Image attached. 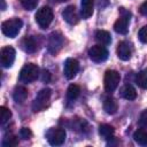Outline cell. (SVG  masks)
<instances>
[{"instance_id":"18","label":"cell","mask_w":147,"mask_h":147,"mask_svg":"<svg viewBox=\"0 0 147 147\" xmlns=\"http://www.w3.org/2000/svg\"><path fill=\"white\" fill-rule=\"evenodd\" d=\"M95 40L100 45H109L111 42V36L109 32H107L105 30H99L95 33Z\"/></svg>"},{"instance_id":"22","label":"cell","mask_w":147,"mask_h":147,"mask_svg":"<svg viewBox=\"0 0 147 147\" xmlns=\"http://www.w3.org/2000/svg\"><path fill=\"white\" fill-rule=\"evenodd\" d=\"M122 95H123L124 99H126L129 101H132V100H134L137 98V92H136V90H134L133 86L125 85L123 87V90H122Z\"/></svg>"},{"instance_id":"33","label":"cell","mask_w":147,"mask_h":147,"mask_svg":"<svg viewBox=\"0 0 147 147\" xmlns=\"http://www.w3.org/2000/svg\"><path fill=\"white\" fill-rule=\"evenodd\" d=\"M1 1V10H5L6 9V1L5 0H0Z\"/></svg>"},{"instance_id":"28","label":"cell","mask_w":147,"mask_h":147,"mask_svg":"<svg viewBox=\"0 0 147 147\" xmlns=\"http://www.w3.org/2000/svg\"><path fill=\"white\" fill-rule=\"evenodd\" d=\"M31 136H32V132H31L30 129H28V127H22V129L20 130V137H21L22 139H24V140L30 139Z\"/></svg>"},{"instance_id":"31","label":"cell","mask_w":147,"mask_h":147,"mask_svg":"<svg viewBox=\"0 0 147 147\" xmlns=\"http://www.w3.org/2000/svg\"><path fill=\"white\" fill-rule=\"evenodd\" d=\"M139 11H140L141 15L147 16V0L141 3V6H140V8H139Z\"/></svg>"},{"instance_id":"21","label":"cell","mask_w":147,"mask_h":147,"mask_svg":"<svg viewBox=\"0 0 147 147\" xmlns=\"http://www.w3.org/2000/svg\"><path fill=\"white\" fill-rule=\"evenodd\" d=\"M136 84L139 87H141L144 90H147V69H144V70H141L140 72L137 74Z\"/></svg>"},{"instance_id":"24","label":"cell","mask_w":147,"mask_h":147,"mask_svg":"<svg viewBox=\"0 0 147 147\" xmlns=\"http://www.w3.org/2000/svg\"><path fill=\"white\" fill-rule=\"evenodd\" d=\"M18 145V139L14 136V134H9L6 136L2 140V146L3 147H14Z\"/></svg>"},{"instance_id":"26","label":"cell","mask_w":147,"mask_h":147,"mask_svg":"<svg viewBox=\"0 0 147 147\" xmlns=\"http://www.w3.org/2000/svg\"><path fill=\"white\" fill-rule=\"evenodd\" d=\"M20 2H21V5L23 6L24 9H26V10H33L37 7L39 0H20Z\"/></svg>"},{"instance_id":"19","label":"cell","mask_w":147,"mask_h":147,"mask_svg":"<svg viewBox=\"0 0 147 147\" xmlns=\"http://www.w3.org/2000/svg\"><path fill=\"white\" fill-rule=\"evenodd\" d=\"M114 127L109 124H101L99 126V134L105 139H110L114 136Z\"/></svg>"},{"instance_id":"9","label":"cell","mask_w":147,"mask_h":147,"mask_svg":"<svg viewBox=\"0 0 147 147\" xmlns=\"http://www.w3.org/2000/svg\"><path fill=\"white\" fill-rule=\"evenodd\" d=\"M47 140L48 142L52 145V146H60L64 142L65 140V137H67V133L63 129H60V127H56V129H51L48 132H47Z\"/></svg>"},{"instance_id":"4","label":"cell","mask_w":147,"mask_h":147,"mask_svg":"<svg viewBox=\"0 0 147 147\" xmlns=\"http://www.w3.org/2000/svg\"><path fill=\"white\" fill-rule=\"evenodd\" d=\"M119 13H121V16L115 22L114 30L119 34H126L129 31V23H130L131 13L129 10H126L125 8H119Z\"/></svg>"},{"instance_id":"16","label":"cell","mask_w":147,"mask_h":147,"mask_svg":"<svg viewBox=\"0 0 147 147\" xmlns=\"http://www.w3.org/2000/svg\"><path fill=\"white\" fill-rule=\"evenodd\" d=\"M23 48L26 53H34L37 51L38 44L36 41V39L33 37H25L23 39Z\"/></svg>"},{"instance_id":"17","label":"cell","mask_w":147,"mask_h":147,"mask_svg":"<svg viewBox=\"0 0 147 147\" xmlns=\"http://www.w3.org/2000/svg\"><path fill=\"white\" fill-rule=\"evenodd\" d=\"M117 108H118V106H117V102H116L115 99H113V98L105 99V101H103V110L107 114H109V115L115 114L117 111Z\"/></svg>"},{"instance_id":"25","label":"cell","mask_w":147,"mask_h":147,"mask_svg":"<svg viewBox=\"0 0 147 147\" xmlns=\"http://www.w3.org/2000/svg\"><path fill=\"white\" fill-rule=\"evenodd\" d=\"M11 117V113L8 108L6 107H0V123L1 124H5L9 121V118Z\"/></svg>"},{"instance_id":"14","label":"cell","mask_w":147,"mask_h":147,"mask_svg":"<svg viewBox=\"0 0 147 147\" xmlns=\"http://www.w3.org/2000/svg\"><path fill=\"white\" fill-rule=\"evenodd\" d=\"M93 5L94 0H82L80 2V15L83 18H88L93 14Z\"/></svg>"},{"instance_id":"7","label":"cell","mask_w":147,"mask_h":147,"mask_svg":"<svg viewBox=\"0 0 147 147\" xmlns=\"http://www.w3.org/2000/svg\"><path fill=\"white\" fill-rule=\"evenodd\" d=\"M63 37L60 32H52L48 36V41H47V49L51 54H56L63 46Z\"/></svg>"},{"instance_id":"12","label":"cell","mask_w":147,"mask_h":147,"mask_svg":"<svg viewBox=\"0 0 147 147\" xmlns=\"http://www.w3.org/2000/svg\"><path fill=\"white\" fill-rule=\"evenodd\" d=\"M117 56L122 61H129L132 56V47L127 41H121L117 45Z\"/></svg>"},{"instance_id":"23","label":"cell","mask_w":147,"mask_h":147,"mask_svg":"<svg viewBox=\"0 0 147 147\" xmlns=\"http://www.w3.org/2000/svg\"><path fill=\"white\" fill-rule=\"evenodd\" d=\"M79 93H80L79 86L76 85V84H71V85L68 87V90H67V98H68L69 100H75V99L78 98Z\"/></svg>"},{"instance_id":"15","label":"cell","mask_w":147,"mask_h":147,"mask_svg":"<svg viewBox=\"0 0 147 147\" xmlns=\"http://www.w3.org/2000/svg\"><path fill=\"white\" fill-rule=\"evenodd\" d=\"M28 98V90L24 86H16L13 93V99L16 103H23Z\"/></svg>"},{"instance_id":"13","label":"cell","mask_w":147,"mask_h":147,"mask_svg":"<svg viewBox=\"0 0 147 147\" xmlns=\"http://www.w3.org/2000/svg\"><path fill=\"white\" fill-rule=\"evenodd\" d=\"M62 16H63L64 21L68 22L69 24H76L78 22V17H77V13H76L75 6H68L63 10Z\"/></svg>"},{"instance_id":"34","label":"cell","mask_w":147,"mask_h":147,"mask_svg":"<svg viewBox=\"0 0 147 147\" xmlns=\"http://www.w3.org/2000/svg\"><path fill=\"white\" fill-rule=\"evenodd\" d=\"M59 1H68V0H59Z\"/></svg>"},{"instance_id":"1","label":"cell","mask_w":147,"mask_h":147,"mask_svg":"<svg viewBox=\"0 0 147 147\" xmlns=\"http://www.w3.org/2000/svg\"><path fill=\"white\" fill-rule=\"evenodd\" d=\"M23 25V22L21 18H17V17H14V18H10V20H7L5 22H2L1 24V30H2V33L9 38H15L21 28Z\"/></svg>"},{"instance_id":"11","label":"cell","mask_w":147,"mask_h":147,"mask_svg":"<svg viewBox=\"0 0 147 147\" xmlns=\"http://www.w3.org/2000/svg\"><path fill=\"white\" fill-rule=\"evenodd\" d=\"M78 70H79V63L76 59L69 57L65 60L64 67H63V74L67 79H72L77 75Z\"/></svg>"},{"instance_id":"3","label":"cell","mask_w":147,"mask_h":147,"mask_svg":"<svg viewBox=\"0 0 147 147\" xmlns=\"http://www.w3.org/2000/svg\"><path fill=\"white\" fill-rule=\"evenodd\" d=\"M39 76V68L37 64L33 63H26L20 72V80L22 83L29 84L33 80H36Z\"/></svg>"},{"instance_id":"32","label":"cell","mask_w":147,"mask_h":147,"mask_svg":"<svg viewBox=\"0 0 147 147\" xmlns=\"http://www.w3.org/2000/svg\"><path fill=\"white\" fill-rule=\"evenodd\" d=\"M109 3V0H98V7L99 8H105Z\"/></svg>"},{"instance_id":"30","label":"cell","mask_w":147,"mask_h":147,"mask_svg":"<svg viewBox=\"0 0 147 147\" xmlns=\"http://www.w3.org/2000/svg\"><path fill=\"white\" fill-rule=\"evenodd\" d=\"M41 80L44 83H48L51 80V72L48 70H44L42 71V75H41Z\"/></svg>"},{"instance_id":"27","label":"cell","mask_w":147,"mask_h":147,"mask_svg":"<svg viewBox=\"0 0 147 147\" xmlns=\"http://www.w3.org/2000/svg\"><path fill=\"white\" fill-rule=\"evenodd\" d=\"M138 37H139V40L144 44H147V25L142 26L139 32H138Z\"/></svg>"},{"instance_id":"10","label":"cell","mask_w":147,"mask_h":147,"mask_svg":"<svg viewBox=\"0 0 147 147\" xmlns=\"http://www.w3.org/2000/svg\"><path fill=\"white\" fill-rule=\"evenodd\" d=\"M88 56L93 62H103L108 57V51L103 45H95L88 49Z\"/></svg>"},{"instance_id":"2","label":"cell","mask_w":147,"mask_h":147,"mask_svg":"<svg viewBox=\"0 0 147 147\" xmlns=\"http://www.w3.org/2000/svg\"><path fill=\"white\" fill-rule=\"evenodd\" d=\"M51 95H52V90L51 88L46 87V88L40 90L38 92V94L36 95L33 102H32V110L34 113H37V111H40L44 108H46V106L49 102Z\"/></svg>"},{"instance_id":"20","label":"cell","mask_w":147,"mask_h":147,"mask_svg":"<svg viewBox=\"0 0 147 147\" xmlns=\"http://www.w3.org/2000/svg\"><path fill=\"white\" fill-rule=\"evenodd\" d=\"M133 140L140 146H147V131L137 130L133 133Z\"/></svg>"},{"instance_id":"5","label":"cell","mask_w":147,"mask_h":147,"mask_svg":"<svg viewBox=\"0 0 147 147\" xmlns=\"http://www.w3.org/2000/svg\"><path fill=\"white\" fill-rule=\"evenodd\" d=\"M53 10L49 7H41L40 9L37 10L34 17H36V22L39 24L40 28L46 29L53 21Z\"/></svg>"},{"instance_id":"29","label":"cell","mask_w":147,"mask_h":147,"mask_svg":"<svg viewBox=\"0 0 147 147\" xmlns=\"http://www.w3.org/2000/svg\"><path fill=\"white\" fill-rule=\"evenodd\" d=\"M139 125L141 127H147V109L144 110L141 114H140V117H139Z\"/></svg>"},{"instance_id":"8","label":"cell","mask_w":147,"mask_h":147,"mask_svg":"<svg viewBox=\"0 0 147 147\" xmlns=\"http://www.w3.org/2000/svg\"><path fill=\"white\" fill-rule=\"evenodd\" d=\"M16 52L11 46H5L0 52V62L3 68H10L15 61Z\"/></svg>"},{"instance_id":"6","label":"cell","mask_w":147,"mask_h":147,"mask_svg":"<svg viewBox=\"0 0 147 147\" xmlns=\"http://www.w3.org/2000/svg\"><path fill=\"white\" fill-rule=\"evenodd\" d=\"M121 80V76L116 70H107L103 78V84H105V90L109 93L114 92Z\"/></svg>"}]
</instances>
